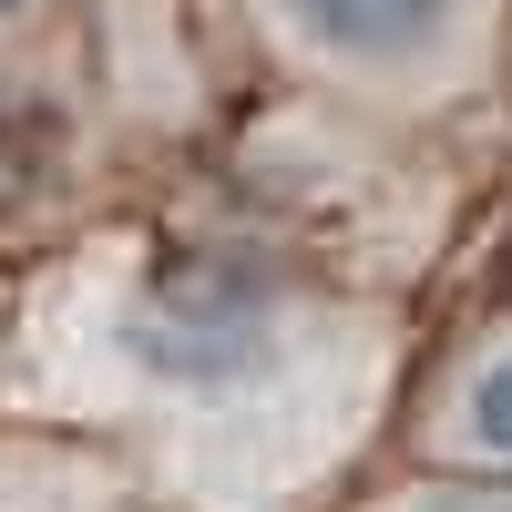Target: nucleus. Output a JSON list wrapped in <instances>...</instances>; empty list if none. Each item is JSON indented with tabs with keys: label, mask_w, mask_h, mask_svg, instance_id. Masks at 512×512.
<instances>
[{
	"label": "nucleus",
	"mask_w": 512,
	"mask_h": 512,
	"mask_svg": "<svg viewBox=\"0 0 512 512\" xmlns=\"http://www.w3.org/2000/svg\"><path fill=\"white\" fill-rule=\"evenodd\" d=\"M359 512H512V472H451L441 482H410V492H379V502H359Z\"/></svg>",
	"instance_id": "5"
},
{
	"label": "nucleus",
	"mask_w": 512,
	"mask_h": 512,
	"mask_svg": "<svg viewBox=\"0 0 512 512\" xmlns=\"http://www.w3.org/2000/svg\"><path fill=\"white\" fill-rule=\"evenodd\" d=\"M297 62H318L359 93H441L482 62L492 0H267Z\"/></svg>",
	"instance_id": "2"
},
{
	"label": "nucleus",
	"mask_w": 512,
	"mask_h": 512,
	"mask_svg": "<svg viewBox=\"0 0 512 512\" xmlns=\"http://www.w3.org/2000/svg\"><path fill=\"white\" fill-rule=\"evenodd\" d=\"M0 512H103V492H62L52 461H0Z\"/></svg>",
	"instance_id": "6"
},
{
	"label": "nucleus",
	"mask_w": 512,
	"mask_h": 512,
	"mask_svg": "<svg viewBox=\"0 0 512 512\" xmlns=\"http://www.w3.org/2000/svg\"><path fill=\"white\" fill-rule=\"evenodd\" d=\"M72 349L93 369V410L185 451L195 482L246 472L267 492L359 441L390 379V328L256 246H164L103 267L93 308H72Z\"/></svg>",
	"instance_id": "1"
},
{
	"label": "nucleus",
	"mask_w": 512,
	"mask_h": 512,
	"mask_svg": "<svg viewBox=\"0 0 512 512\" xmlns=\"http://www.w3.org/2000/svg\"><path fill=\"white\" fill-rule=\"evenodd\" d=\"M431 461H461V472H512V328L472 338L441 390H431Z\"/></svg>",
	"instance_id": "3"
},
{
	"label": "nucleus",
	"mask_w": 512,
	"mask_h": 512,
	"mask_svg": "<svg viewBox=\"0 0 512 512\" xmlns=\"http://www.w3.org/2000/svg\"><path fill=\"white\" fill-rule=\"evenodd\" d=\"M31 11H52V0H0V31H11V21H31Z\"/></svg>",
	"instance_id": "7"
},
{
	"label": "nucleus",
	"mask_w": 512,
	"mask_h": 512,
	"mask_svg": "<svg viewBox=\"0 0 512 512\" xmlns=\"http://www.w3.org/2000/svg\"><path fill=\"white\" fill-rule=\"evenodd\" d=\"M52 144H62V123L41 93H21V82H0V205L31 195L41 175H52Z\"/></svg>",
	"instance_id": "4"
}]
</instances>
